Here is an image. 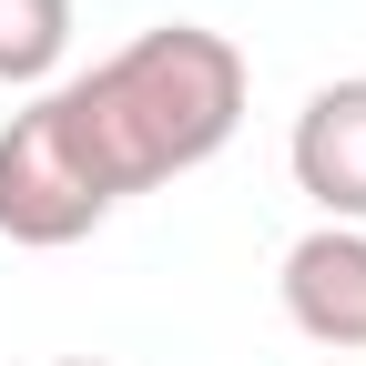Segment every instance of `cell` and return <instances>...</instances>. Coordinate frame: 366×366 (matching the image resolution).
<instances>
[{"label": "cell", "mask_w": 366, "mask_h": 366, "mask_svg": "<svg viewBox=\"0 0 366 366\" xmlns=\"http://www.w3.org/2000/svg\"><path fill=\"white\" fill-rule=\"evenodd\" d=\"M41 366H112V356H41Z\"/></svg>", "instance_id": "cell-5"}, {"label": "cell", "mask_w": 366, "mask_h": 366, "mask_svg": "<svg viewBox=\"0 0 366 366\" xmlns=\"http://www.w3.org/2000/svg\"><path fill=\"white\" fill-rule=\"evenodd\" d=\"M71 51V0H0V81H51Z\"/></svg>", "instance_id": "cell-4"}, {"label": "cell", "mask_w": 366, "mask_h": 366, "mask_svg": "<svg viewBox=\"0 0 366 366\" xmlns=\"http://www.w3.org/2000/svg\"><path fill=\"white\" fill-rule=\"evenodd\" d=\"M51 112L71 132L92 194L122 204V194H153V183L194 173V163H214L234 143V122H244V51L224 31H204V21H163V31H132L81 81H61Z\"/></svg>", "instance_id": "cell-1"}, {"label": "cell", "mask_w": 366, "mask_h": 366, "mask_svg": "<svg viewBox=\"0 0 366 366\" xmlns=\"http://www.w3.org/2000/svg\"><path fill=\"white\" fill-rule=\"evenodd\" d=\"M285 315L315 346H366V224H315L285 244Z\"/></svg>", "instance_id": "cell-2"}, {"label": "cell", "mask_w": 366, "mask_h": 366, "mask_svg": "<svg viewBox=\"0 0 366 366\" xmlns=\"http://www.w3.org/2000/svg\"><path fill=\"white\" fill-rule=\"evenodd\" d=\"M285 163H295L305 194L326 204V224H366V71L326 81V92L295 112Z\"/></svg>", "instance_id": "cell-3"}]
</instances>
